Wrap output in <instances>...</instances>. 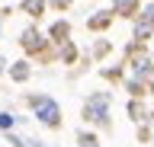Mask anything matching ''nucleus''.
Instances as JSON below:
<instances>
[{"instance_id":"obj_4","label":"nucleus","mask_w":154,"mask_h":147,"mask_svg":"<svg viewBox=\"0 0 154 147\" xmlns=\"http://www.w3.org/2000/svg\"><path fill=\"white\" fill-rule=\"evenodd\" d=\"M29 74H32V67H29V61H16L13 67H10V77L16 80V83H26Z\"/></svg>"},{"instance_id":"obj_10","label":"nucleus","mask_w":154,"mask_h":147,"mask_svg":"<svg viewBox=\"0 0 154 147\" xmlns=\"http://www.w3.org/2000/svg\"><path fill=\"white\" fill-rule=\"evenodd\" d=\"M128 112H132L135 122H138V118H144V112H141V106H138V102H132V106H128Z\"/></svg>"},{"instance_id":"obj_7","label":"nucleus","mask_w":154,"mask_h":147,"mask_svg":"<svg viewBox=\"0 0 154 147\" xmlns=\"http://www.w3.org/2000/svg\"><path fill=\"white\" fill-rule=\"evenodd\" d=\"M135 10V0H112V13H119V16H132Z\"/></svg>"},{"instance_id":"obj_11","label":"nucleus","mask_w":154,"mask_h":147,"mask_svg":"<svg viewBox=\"0 0 154 147\" xmlns=\"http://www.w3.org/2000/svg\"><path fill=\"white\" fill-rule=\"evenodd\" d=\"M0 128H13V115H7V112H0Z\"/></svg>"},{"instance_id":"obj_8","label":"nucleus","mask_w":154,"mask_h":147,"mask_svg":"<svg viewBox=\"0 0 154 147\" xmlns=\"http://www.w3.org/2000/svg\"><path fill=\"white\" fill-rule=\"evenodd\" d=\"M109 22H112V10H109V13H100V16H93V19H90V29H106Z\"/></svg>"},{"instance_id":"obj_9","label":"nucleus","mask_w":154,"mask_h":147,"mask_svg":"<svg viewBox=\"0 0 154 147\" xmlns=\"http://www.w3.org/2000/svg\"><path fill=\"white\" fill-rule=\"evenodd\" d=\"M77 144L80 147H100V141H96L93 131H80V134H77Z\"/></svg>"},{"instance_id":"obj_2","label":"nucleus","mask_w":154,"mask_h":147,"mask_svg":"<svg viewBox=\"0 0 154 147\" xmlns=\"http://www.w3.org/2000/svg\"><path fill=\"white\" fill-rule=\"evenodd\" d=\"M109 102H112V96L109 93H93V96L84 102V122H93V125H103L109 128Z\"/></svg>"},{"instance_id":"obj_12","label":"nucleus","mask_w":154,"mask_h":147,"mask_svg":"<svg viewBox=\"0 0 154 147\" xmlns=\"http://www.w3.org/2000/svg\"><path fill=\"white\" fill-rule=\"evenodd\" d=\"M55 7H58V10H67V7H71V0H55Z\"/></svg>"},{"instance_id":"obj_6","label":"nucleus","mask_w":154,"mask_h":147,"mask_svg":"<svg viewBox=\"0 0 154 147\" xmlns=\"http://www.w3.org/2000/svg\"><path fill=\"white\" fill-rule=\"evenodd\" d=\"M67 35H71V26H67V22H55V26H51V42L61 45V42H67Z\"/></svg>"},{"instance_id":"obj_1","label":"nucleus","mask_w":154,"mask_h":147,"mask_svg":"<svg viewBox=\"0 0 154 147\" xmlns=\"http://www.w3.org/2000/svg\"><path fill=\"white\" fill-rule=\"evenodd\" d=\"M29 106L35 109V118H38L45 128L58 131V128L64 125V122H61V106H58L51 96H29Z\"/></svg>"},{"instance_id":"obj_3","label":"nucleus","mask_w":154,"mask_h":147,"mask_svg":"<svg viewBox=\"0 0 154 147\" xmlns=\"http://www.w3.org/2000/svg\"><path fill=\"white\" fill-rule=\"evenodd\" d=\"M151 32H154V7H148V10L141 13V22L135 26V39H138V42H144Z\"/></svg>"},{"instance_id":"obj_5","label":"nucleus","mask_w":154,"mask_h":147,"mask_svg":"<svg viewBox=\"0 0 154 147\" xmlns=\"http://www.w3.org/2000/svg\"><path fill=\"white\" fill-rule=\"evenodd\" d=\"M23 13H29V16H42L45 13V0H23Z\"/></svg>"}]
</instances>
